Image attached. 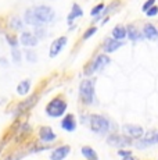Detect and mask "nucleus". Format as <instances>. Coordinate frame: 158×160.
Segmentation results:
<instances>
[{
    "instance_id": "1",
    "label": "nucleus",
    "mask_w": 158,
    "mask_h": 160,
    "mask_svg": "<svg viewBox=\"0 0 158 160\" xmlns=\"http://www.w3.org/2000/svg\"><path fill=\"white\" fill-rule=\"evenodd\" d=\"M56 13L49 6H39V7L26 10L25 13V22L33 27H40L43 24H49L54 20Z\"/></svg>"
},
{
    "instance_id": "2",
    "label": "nucleus",
    "mask_w": 158,
    "mask_h": 160,
    "mask_svg": "<svg viewBox=\"0 0 158 160\" xmlns=\"http://www.w3.org/2000/svg\"><path fill=\"white\" fill-rule=\"evenodd\" d=\"M90 128L96 134H100V135L107 134L108 130H110V121L104 116L93 114L90 116Z\"/></svg>"
},
{
    "instance_id": "3",
    "label": "nucleus",
    "mask_w": 158,
    "mask_h": 160,
    "mask_svg": "<svg viewBox=\"0 0 158 160\" xmlns=\"http://www.w3.org/2000/svg\"><path fill=\"white\" fill-rule=\"evenodd\" d=\"M79 93H81L82 99L85 103L90 104L95 99V84L90 79H83L79 87Z\"/></svg>"
},
{
    "instance_id": "4",
    "label": "nucleus",
    "mask_w": 158,
    "mask_h": 160,
    "mask_svg": "<svg viewBox=\"0 0 158 160\" xmlns=\"http://www.w3.org/2000/svg\"><path fill=\"white\" fill-rule=\"evenodd\" d=\"M65 109H67V103L64 102L63 99L56 98V99H53L50 103L47 104L46 113L50 117H60L65 113Z\"/></svg>"
},
{
    "instance_id": "5",
    "label": "nucleus",
    "mask_w": 158,
    "mask_h": 160,
    "mask_svg": "<svg viewBox=\"0 0 158 160\" xmlns=\"http://www.w3.org/2000/svg\"><path fill=\"white\" fill-rule=\"evenodd\" d=\"M107 143L110 146L115 148H125L132 145V138L128 135H119V134H112L107 138Z\"/></svg>"
},
{
    "instance_id": "6",
    "label": "nucleus",
    "mask_w": 158,
    "mask_h": 160,
    "mask_svg": "<svg viewBox=\"0 0 158 160\" xmlns=\"http://www.w3.org/2000/svg\"><path fill=\"white\" fill-rule=\"evenodd\" d=\"M154 143H158V131H150L146 134V137L140 139L137 143H136V146L143 149V148H147L150 145H154Z\"/></svg>"
},
{
    "instance_id": "7",
    "label": "nucleus",
    "mask_w": 158,
    "mask_h": 160,
    "mask_svg": "<svg viewBox=\"0 0 158 160\" xmlns=\"http://www.w3.org/2000/svg\"><path fill=\"white\" fill-rule=\"evenodd\" d=\"M123 132H125V135L130 138H142L143 134H144V131H143V128L140 125H136V124H125L122 127Z\"/></svg>"
},
{
    "instance_id": "8",
    "label": "nucleus",
    "mask_w": 158,
    "mask_h": 160,
    "mask_svg": "<svg viewBox=\"0 0 158 160\" xmlns=\"http://www.w3.org/2000/svg\"><path fill=\"white\" fill-rule=\"evenodd\" d=\"M65 45H67V38L65 36H60V38H57L50 46V57H56L57 54L63 50V48Z\"/></svg>"
},
{
    "instance_id": "9",
    "label": "nucleus",
    "mask_w": 158,
    "mask_h": 160,
    "mask_svg": "<svg viewBox=\"0 0 158 160\" xmlns=\"http://www.w3.org/2000/svg\"><path fill=\"white\" fill-rule=\"evenodd\" d=\"M125 42L122 41H117V39H105L104 45H103V49H104V53H112V52L118 50L119 48H122Z\"/></svg>"
},
{
    "instance_id": "10",
    "label": "nucleus",
    "mask_w": 158,
    "mask_h": 160,
    "mask_svg": "<svg viewBox=\"0 0 158 160\" xmlns=\"http://www.w3.org/2000/svg\"><path fill=\"white\" fill-rule=\"evenodd\" d=\"M142 32H143V36H144V38H147V39H150V41H154V39L158 38V29L151 22L144 24Z\"/></svg>"
},
{
    "instance_id": "11",
    "label": "nucleus",
    "mask_w": 158,
    "mask_h": 160,
    "mask_svg": "<svg viewBox=\"0 0 158 160\" xmlns=\"http://www.w3.org/2000/svg\"><path fill=\"white\" fill-rule=\"evenodd\" d=\"M38 41L39 39L31 32H22L21 33L20 42H21V45H24V46H28V48H31V46H36L38 45Z\"/></svg>"
},
{
    "instance_id": "12",
    "label": "nucleus",
    "mask_w": 158,
    "mask_h": 160,
    "mask_svg": "<svg viewBox=\"0 0 158 160\" xmlns=\"http://www.w3.org/2000/svg\"><path fill=\"white\" fill-rule=\"evenodd\" d=\"M71 152V148H69L68 145H64V146H60L57 148L56 150H54L53 153H51L50 159L51 160H64L68 156V153Z\"/></svg>"
},
{
    "instance_id": "13",
    "label": "nucleus",
    "mask_w": 158,
    "mask_h": 160,
    "mask_svg": "<svg viewBox=\"0 0 158 160\" xmlns=\"http://www.w3.org/2000/svg\"><path fill=\"white\" fill-rule=\"evenodd\" d=\"M110 63H111V58L108 57L105 53H101V54H99V56L96 57L95 61H93V66H95V68H96V71H97V70L104 68V67L108 66Z\"/></svg>"
},
{
    "instance_id": "14",
    "label": "nucleus",
    "mask_w": 158,
    "mask_h": 160,
    "mask_svg": "<svg viewBox=\"0 0 158 160\" xmlns=\"http://www.w3.org/2000/svg\"><path fill=\"white\" fill-rule=\"evenodd\" d=\"M126 38H129L132 42H139V41H142L144 36L140 35V32L135 28V25L130 24V25L126 27Z\"/></svg>"
},
{
    "instance_id": "15",
    "label": "nucleus",
    "mask_w": 158,
    "mask_h": 160,
    "mask_svg": "<svg viewBox=\"0 0 158 160\" xmlns=\"http://www.w3.org/2000/svg\"><path fill=\"white\" fill-rule=\"evenodd\" d=\"M61 127H63L65 131H68V132L75 131V128H77V122H75L74 116H72V114L65 116V118H64L63 122H61Z\"/></svg>"
},
{
    "instance_id": "16",
    "label": "nucleus",
    "mask_w": 158,
    "mask_h": 160,
    "mask_svg": "<svg viewBox=\"0 0 158 160\" xmlns=\"http://www.w3.org/2000/svg\"><path fill=\"white\" fill-rule=\"evenodd\" d=\"M82 15H83V10L79 7L78 3H74V4H72V8H71V13L68 14V18H67V21H68V24H72L75 21V18L82 17Z\"/></svg>"
},
{
    "instance_id": "17",
    "label": "nucleus",
    "mask_w": 158,
    "mask_h": 160,
    "mask_svg": "<svg viewBox=\"0 0 158 160\" xmlns=\"http://www.w3.org/2000/svg\"><path fill=\"white\" fill-rule=\"evenodd\" d=\"M40 138L43 142H51V141L56 139V134L51 131V128L49 127H43L40 130Z\"/></svg>"
},
{
    "instance_id": "18",
    "label": "nucleus",
    "mask_w": 158,
    "mask_h": 160,
    "mask_svg": "<svg viewBox=\"0 0 158 160\" xmlns=\"http://www.w3.org/2000/svg\"><path fill=\"white\" fill-rule=\"evenodd\" d=\"M112 38L117 41H123L126 38V28L122 25H117L112 29Z\"/></svg>"
},
{
    "instance_id": "19",
    "label": "nucleus",
    "mask_w": 158,
    "mask_h": 160,
    "mask_svg": "<svg viewBox=\"0 0 158 160\" xmlns=\"http://www.w3.org/2000/svg\"><path fill=\"white\" fill-rule=\"evenodd\" d=\"M81 152H82V155H83V158H86L87 160H99L96 150L93 149V148H90V146H83V148L81 149Z\"/></svg>"
},
{
    "instance_id": "20",
    "label": "nucleus",
    "mask_w": 158,
    "mask_h": 160,
    "mask_svg": "<svg viewBox=\"0 0 158 160\" xmlns=\"http://www.w3.org/2000/svg\"><path fill=\"white\" fill-rule=\"evenodd\" d=\"M29 89H31V81L25 79V81L20 82V85H18V88H17V92L20 95H26L29 92Z\"/></svg>"
},
{
    "instance_id": "21",
    "label": "nucleus",
    "mask_w": 158,
    "mask_h": 160,
    "mask_svg": "<svg viewBox=\"0 0 158 160\" xmlns=\"http://www.w3.org/2000/svg\"><path fill=\"white\" fill-rule=\"evenodd\" d=\"M104 8H105V6L103 4V3H100V4L95 6V7H93L92 10H90V15H92V17H96V15H99L103 10H104Z\"/></svg>"
},
{
    "instance_id": "22",
    "label": "nucleus",
    "mask_w": 158,
    "mask_h": 160,
    "mask_svg": "<svg viewBox=\"0 0 158 160\" xmlns=\"http://www.w3.org/2000/svg\"><path fill=\"white\" fill-rule=\"evenodd\" d=\"M11 57H13V61L16 64H20L21 63V52L17 50V49H13L11 52Z\"/></svg>"
},
{
    "instance_id": "23",
    "label": "nucleus",
    "mask_w": 158,
    "mask_h": 160,
    "mask_svg": "<svg viewBox=\"0 0 158 160\" xmlns=\"http://www.w3.org/2000/svg\"><path fill=\"white\" fill-rule=\"evenodd\" d=\"M25 54H26V60H28L29 63H36V61H38V56H36L35 52L26 50V52H25Z\"/></svg>"
},
{
    "instance_id": "24",
    "label": "nucleus",
    "mask_w": 158,
    "mask_h": 160,
    "mask_svg": "<svg viewBox=\"0 0 158 160\" xmlns=\"http://www.w3.org/2000/svg\"><path fill=\"white\" fill-rule=\"evenodd\" d=\"M11 25H13V28H16V29H22L24 24L20 18H13V20H11Z\"/></svg>"
},
{
    "instance_id": "25",
    "label": "nucleus",
    "mask_w": 158,
    "mask_h": 160,
    "mask_svg": "<svg viewBox=\"0 0 158 160\" xmlns=\"http://www.w3.org/2000/svg\"><path fill=\"white\" fill-rule=\"evenodd\" d=\"M96 32H97V28H96V27H92V28H89V29L86 31V32L83 33V39H85V41H86V39H89L90 36H93V35H95Z\"/></svg>"
},
{
    "instance_id": "26",
    "label": "nucleus",
    "mask_w": 158,
    "mask_h": 160,
    "mask_svg": "<svg viewBox=\"0 0 158 160\" xmlns=\"http://www.w3.org/2000/svg\"><path fill=\"white\" fill-rule=\"evenodd\" d=\"M33 35H35L38 39H39V38H44V36H46V29H43L42 27H38Z\"/></svg>"
},
{
    "instance_id": "27",
    "label": "nucleus",
    "mask_w": 158,
    "mask_h": 160,
    "mask_svg": "<svg viewBox=\"0 0 158 160\" xmlns=\"http://www.w3.org/2000/svg\"><path fill=\"white\" fill-rule=\"evenodd\" d=\"M157 14H158V7L157 6H153V7H150L147 11H146V15H147V17H156Z\"/></svg>"
},
{
    "instance_id": "28",
    "label": "nucleus",
    "mask_w": 158,
    "mask_h": 160,
    "mask_svg": "<svg viewBox=\"0 0 158 160\" xmlns=\"http://www.w3.org/2000/svg\"><path fill=\"white\" fill-rule=\"evenodd\" d=\"M154 3H156V0H147V2H146L144 4H143V7H142L143 13H146V11H147L150 7H153V6H154Z\"/></svg>"
},
{
    "instance_id": "29",
    "label": "nucleus",
    "mask_w": 158,
    "mask_h": 160,
    "mask_svg": "<svg viewBox=\"0 0 158 160\" xmlns=\"http://www.w3.org/2000/svg\"><path fill=\"white\" fill-rule=\"evenodd\" d=\"M7 41H8V43H10L11 46H14V48H16V46H17V43H18V42H17V39L16 38H14V36L13 35H7Z\"/></svg>"
},
{
    "instance_id": "30",
    "label": "nucleus",
    "mask_w": 158,
    "mask_h": 160,
    "mask_svg": "<svg viewBox=\"0 0 158 160\" xmlns=\"http://www.w3.org/2000/svg\"><path fill=\"white\" fill-rule=\"evenodd\" d=\"M118 155H119L121 158H126V156H130V155H132V152H130V150H123V149H121L119 152H118Z\"/></svg>"
},
{
    "instance_id": "31",
    "label": "nucleus",
    "mask_w": 158,
    "mask_h": 160,
    "mask_svg": "<svg viewBox=\"0 0 158 160\" xmlns=\"http://www.w3.org/2000/svg\"><path fill=\"white\" fill-rule=\"evenodd\" d=\"M0 63H2L3 66H7V60H6V58H0Z\"/></svg>"
},
{
    "instance_id": "32",
    "label": "nucleus",
    "mask_w": 158,
    "mask_h": 160,
    "mask_svg": "<svg viewBox=\"0 0 158 160\" xmlns=\"http://www.w3.org/2000/svg\"><path fill=\"white\" fill-rule=\"evenodd\" d=\"M123 160H136V159L133 158L132 155H130V156H126V158H123Z\"/></svg>"
},
{
    "instance_id": "33",
    "label": "nucleus",
    "mask_w": 158,
    "mask_h": 160,
    "mask_svg": "<svg viewBox=\"0 0 158 160\" xmlns=\"http://www.w3.org/2000/svg\"><path fill=\"white\" fill-rule=\"evenodd\" d=\"M105 22H108V17H107V18H104V20H103V21H101V24H103V25H104V24H105Z\"/></svg>"
}]
</instances>
